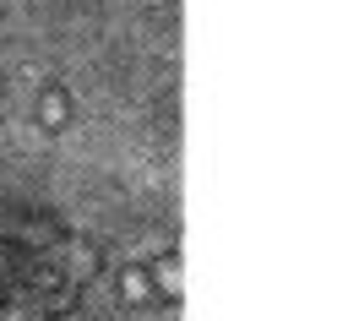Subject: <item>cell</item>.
Masks as SVG:
<instances>
[{"label": "cell", "mask_w": 359, "mask_h": 321, "mask_svg": "<svg viewBox=\"0 0 359 321\" xmlns=\"http://www.w3.org/2000/svg\"><path fill=\"white\" fill-rule=\"evenodd\" d=\"M60 120H66V98L49 93V98H44V125H60Z\"/></svg>", "instance_id": "1"}, {"label": "cell", "mask_w": 359, "mask_h": 321, "mask_svg": "<svg viewBox=\"0 0 359 321\" xmlns=\"http://www.w3.org/2000/svg\"><path fill=\"white\" fill-rule=\"evenodd\" d=\"M136 294H147V278H142V273L126 278V299H136Z\"/></svg>", "instance_id": "2"}, {"label": "cell", "mask_w": 359, "mask_h": 321, "mask_svg": "<svg viewBox=\"0 0 359 321\" xmlns=\"http://www.w3.org/2000/svg\"><path fill=\"white\" fill-rule=\"evenodd\" d=\"M0 321H17V310H0Z\"/></svg>", "instance_id": "3"}]
</instances>
